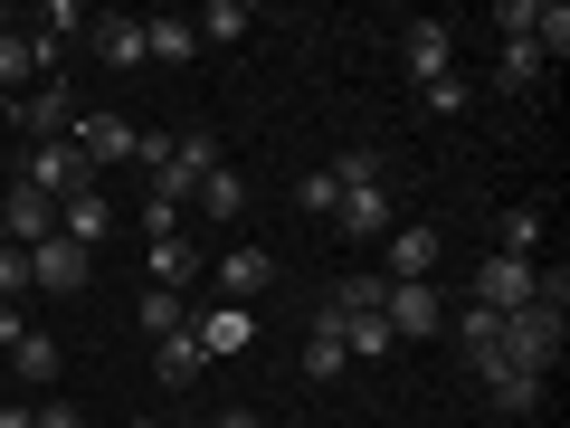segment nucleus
Returning a JSON list of instances; mask_svg holds the SVG:
<instances>
[{
    "mask_svg": "<svg viewBox=\"0 0 570 428\" xmlns=\"http://www.w3.org/2000/svg\"><path fill=\"white\" fill-rule=\"evenodd\" d=\"M0 400H10V390H0Z\"/></svg>",
    "mask_w": 570,
    "mask_h": 428,
    "instance_id": "nucleus-42",
    "label": "nucleus"
},
{
    "mask_svg": "<svg viewBox=\"0 0 570 428\" xmlns=\"http://www.w3.org/2000/svg\"><path fill=\"white\" fill-rule=\"evenodd\" d=\"M153 371H163V390H190L209 371V352L190 343V333H171V343H153Z\"/></svg>",
    "mask_w": 570,
    "mask_h": 428,
    "instance_id": "nucleus-24",
    "label": "nucleus"
},
{
    "mask_svg": "<svg viewBox=\"0 0 570 428\" xmlns=\"http://www.w3.org/2000/svg\"><path fill=\"white\" fill-rule=\"evenodd\" d=\"M219 428H257V419H247V409H228V419H219Z\"/></svg>",
    "mask_w": 570,
    "mask_h": 428,
    "instance_id": "nucleus-38",
    "label": "nucleus"
},
{
    "mask_svg": "<svg viewBox=\"0 0 570 428\" xmlns=\"http://www.w3.org/2000/svg\"><path fill=\"white\" fill-rule=\"evenodd\" d=\"M494 239H504V257H532V247H542V210H504Z\"/></svg>",
    "mask_w": 570,
    "mask_h": 428,
    "instance_id": "nucleus-31",
    "label": "nucleus"
},
{
    "mask_svg": "<svg viewBox=\"0 0 570 428\" xmlns=\"http://www.w3.org/2000/svg\"><path fill=\"white\" fill-rule=\"evenodd\" d=\"M333 201H343L333 172H305V182H295V210H305V220H333Z\"/></svg>",
    "mask_w": 570,
    "mask_h": 428,
    "instance_id": "nucleus-32",
    "label": "nucleus"
},
{
    "mask_svg": "<svg viewBox=\"0 0 570 428\" xmlns=\"http://www.w3.org/2000/svg\"><path fill=\"white\" fill-rule=\"evenodd\" d=\"M142 239H181V210L153 201V191H142Z\"/></svg>",
    "mask_w": 570,
    "mask_h": 428,
    "instance_id": "nucleus-33",
    "label": "nucleus"
},
{
    "mask_svg": "<svg viewBox=\"0 0 570 428\" xmlns=\"http://www.w3.org/2000/svg\"><path fill=\"white\" fill-rule=\"evenodd\" d=\"M0 428H29V409H20V400H0Z\"/></svg>",
    "mask_w": 570,
    "mask_h": 428,
    "instance_id": "nucleus-37",
    "label": "nucleus"
},
{
    "mask_svg": "<svg viewBox=\"0 0 570 428\" xmlns=\"http://www.w3.org/2000/svg\"><path fill=\"white\" fill-rule=\"evenodd\" d=\"M77 29H86V10H77V0H48V10H39V58L58 67V48L77 39Z\"/></svg>",
    "mask_w": 570,
    "mask_h": 428,
    "instance_id": "nucleus-29",
    "label": "nucleus"
},
{
    "mask_svg": "<svg viewBox=\"0 0 570 428\" xmlns=\"http://www.w3.org/2000/svg\"><path fill=\"white\" fill-rule=\"evenodd\" d=\"M190 201H200V210H209V220H247V182H238V172H228V163H219V172H209V182H200V191H190Z\"/></svg>",
    "mask_w": 570,
    "mask_h": 428,
    "instance_id": "nucleus-27",
    "label": "nucleus"
},
{
    "mask_svg": "<svg viewBox=\"0 0 570 428\" xmlns=\"http://www.w3.org/2000/svg\"><path fill=\"white\" fill-rule=\"evenodd\" d=\"M67 143H77L86 163H134V115H115V105H77V124H67Z\"/></svg>",
    "mask_w": 570,
    "mask_h": 428,
    "instance_id": "nucleus-6",
    "label": "nucleus"
},
{
    "mask_svg": "<svg viewBox=\"0 0 570 428\" xmlns=\"http://www.w3.org/2000/svg\"><path fill=\"white\" fill-rule=\"evenodd\" d=\"M456 343H466V362H494V343H504V314L466 295V305H456Z\"/></svg>",
    "mask_w": 570,
    "mask_h": 428,
    "instance_id": "nucleus-22",
    "label": "nucleus"
},
{
    "mask_svg": "<svg viewBox=\"0 0 570 428\" xmlns=\"http://www.w3.org/2000/svg\"><path fill=\"white\" fill-rule=\"evenodd\" d=\"M0 247H10V228H0Z\"/></svg>",
    "mask_w": 570,
    "mask_h": 428,
    "instance_id": "nucleus-40",
    "label": "nucleus"
},
{
    "mask_svg": "<svg viewBox=\"0 0 570 428\" xmlns=\"http://www.w3.org/2000/svg\"><path fill=\"white\" fill-rule=\"evenodd\" d=\"M0 115L20 124V143H67V124H77V96H67V77H39L29 96H10Z\"/></svg>",
    "mask_w": 570,
    "mask_h": 428,
    "instance_id": "nucleus-4",
    "label": "nucleus"
},
{
    "mask_svg": "<svg viewBox=\"0 0 570 428\" xmlns=\"http://www.w3.org/2000/svg\"><path fill=\"white\" fill-rule=\"evenodd\" d=\"M105 228H115V210H105V191H77V201L58 210V239H77L86 257H96V247H105Z\"/></svg>",
    "mask_w": 570,
    "mask_h": 428,
    "instance_id": "nucleus-18",
    "label": "nucleus"
},
{
    "mask_svg": "<svg viewBox=\"0 0 570 428\" xmlns=\"http://www.w3.org/2000/svg\"><path fill=\"white\" fill-rule=\"evenodd\" d=\"M0 29H10V10H0Z\"/></svg>",
    "mask_w": 570,
    "mask_h": 428,
    "instance_id": "nucleus-41",
    "label": "nucleus"
},
{
    "mask_svg": "<svg viewBox=\"0 0 570 428\" xmlns=\"http://www.w3.org/2000/svg\"><path fill=\"white\" fill-rule=\"evenodd\" d=\"M86 276H96V257H86L77 239H48V247H29V285H39V295H86Z\"/></svg>",
    "mask_w": 570,
    "mask_h": 428,
    "instance_id": "nucleus-8",
    "label": "nucleus"
},
{
    "mask_svg": "<svg viewBox=\"0 0 570 428\" xmlns=\"http://www.w3.org/2000/svg\"><path fill=\"white\" fill-rule=\"evenodd\" d=\"M475 305H494V314L532 305V257H485L475 266Z\"/></svg>",
    "mask_w": 570,
    "mask_h": 428,
    "instance_id": "nucleus-13",
    "label": "nucleus"
},
{
    "mask_svg": "<svg viewBox=\"0 0 570 428\" xmlns=\"http://www.w3.org/2000/svg\"><path fill=\"white\" fill-rule=\"evenodd\" d=\"M190 343H200L209 362H228V352H247V343H257V314H247V305H209L200 324H190Z\"/></svg>",
    "mask_w": 570,
    "mask_h": 428,
    "instance_id": "nucleus-14",
    "label": "nucleus"
},
{
    "mask_svg": "<svg viewBox=\"0 0 570 428\" xmlns=\"http://www.w3.org/2000/svg\"><path fill=\"white\" fill-rule=\"evenodd\" d=\"M142 58H153V67H190V58H200V39H190L181 10H171V20H142Z\"/></svg>",
    "mask_w": 570,
    "mask_h": 428,
    "instance_id": "nucleus-20",
    "label": "nucleus"
},
{
    "mask_svg": "<svg viewBox=\"0 0 570 428\" xmlns=\"http://www.w3.org/2000/svg\"><path fill=\"white\" fill-rule=\"evenodd\" d=\"M190 39H200V48H228V39H247V10H238V0H209L200 20H190Z\"/></svg>",
    "mask_w": 570,
    "mask_h": 428,
    "instance_id": "nucleus-30",
    "label": "nucleus"
},
{
    "mask_svg": "<svg viewBox=\"0 0 570 428\" xmlns=\"http://www.w3.org/2000/svg\"><path fill=\"white\" fill-rule=\"evenodd\" d=\"M0 228H10V247H48L58 239V201H39V191H0Z\"/></svg>",
    "mask_w": 570,
    "mask_h": 428,
    "instance_id": "nucleus-11",
    "label": "nucleus"
},
{
    "mask_svg": "<svg viewBox=\"0 0 570 428\" xmlns=\"http://www.w3.org/2000/svg\"><path fill=\"white\" fill-rule=\"evenodd\" d=\"M20 182L29 191H39V201H77V191H96V163H86V153H77V143H29V153H20Z\"/></svg>",
    "mask_w": 570,
    "mask_h": 428,
    "instance_id": "nucleus-3",
    "label": "nucleus"
},
{
    "mask_svg": "<svg viewBox=\"0 0 570 428\" xmlns=\"http://www.w3.org/2000/svg\"><path fill=\"white\" fill-rule=\"evenodd\" d=\"M134 428H163V419H134Z\"/></svg>",
    "mask_w": 570,
    "mask_h": 428,
    "instance_id": "nucleus-39",
    "label": "nucleus"
},
{
    "mask_svg": "<svg viewBox=\"0 0 570 428\" xmlns=\"http://www.w3.org/2000/svg\"><path fill=\"white\" fill-rule=\"evenodd\" d=\"M209 276H219V305H247V295L276 276V257H266V247H228V257H209Z\"/></svg>",
    "mask_w": 570,
    "mask_h": 428,
    "instance_id": "nucleus-16",
    "label": "nucleus"
},
{
    "mask_svg": "<svg viewBox=\"0 0 570 428\" xmlns=\"http://www.w3.org/2000/svg\"><path fill=\"white\" fill-rule=\"evenodd\" d=\"M29 428H86V419H77L67 400H29Z\"/></svg>",
    "mask_w": 570,
    "mask_h": 428,
    "instance_id": "nucleus-36",
    "label": "nucleus"
},
{
    "mask_svg": "<svg viewBox=\"0 0 570 428\" xmlns=\"http://www.w3.org/2000/svg\"><path fill=\"white\" fill-rule=\"evenodd\" d=\"M494 86H504V96H532V86H542V48H532V39H504V58H494Z\"/></svg>",
    "mask_w": 570,
    "mask_h": 428,
    "instance_id": "nucleus-25",
    "label": "nucleus"
},
{
    "mask_svg": "<svg viewBox=\"0 0 570 428\" xmlns=\"http://www.w3.org/2000/svg\"><path fill=\"white\" fill-rule=\"evenodd\" d=\"M400 67H409V86H438V77H456V29H448V20H409Z\"/></svg>",
    "mask_w": 570,
    "mask_h": 428,
    "instance_id": "nucleus-7",
    "label": "nucleus"
},
{
    "mask_svg": "<svg viewBox=\"0 0 570 428\" xmlns=\"http://www.w3.org/2000/svg\"><path fill=\"white\" fill-rule=\"evenodd\" d=\"M352 371V352H343V333H333V305H314V333H305V381H343Z\"/></svg>",
    "mask_w": 570,
    "mask_h": 428,
    "instance_id": "nucleus-19",
    "label": "nucleus"
},
{
    "mask_svg": "<svg viewBox=\"0 0 570 428\" xmlns=\"http://www.w3.org/2000/svg\"><path fill=\"white\" fill-rule=\"evenodd\" d=\"M134 324H142V333H163V343H171V333H190V305H181V295H163V285H142Z\"/></svg>",
    "mask_w": 570,
    "mask_h": 428,
    "instance_id": "nucleus-26",
    "label": "nucleus"
},
{
    "mask_svg": "<svg viewBox=\"0 0 570 428\" xmlns=\"http://www.w3.org/2000/svg\"><path fill=\"white\" fill-rule=\"evenodd\" d=\"M494 362L542 371V381H551V362H561V314H551V305H513V314H504V343H494Z\"/></svg>",
    "mask_w": 570,
    "mask_h": 428,
    "instance_id": "nucleus-2",
    "label": "nucleus"
},
{
    "mask_svg": "<svg viewBox=\"0 0 570 428\" xmlns=\"http://www.w3.org/2000/svg\"><path fill=\"white\" fill-rule=\"evenodd\" d=\"M10 295H29V247H0V305Z\"/></svg>",
    "mask_w": 570,
    "mask_h": 428,
    "instance_id": "nucleus-34",
    "label": "nucleus"
},
{
    "mask_svg": "<svg viewBox=\"0 0 570 428\" xmlns=\"http://www.w3.org/2000/svg\"><path fill=\"white\" fill-rule=\"evenodd\" d=\"M428 96V115H466V77H438V86H419Z\"/></svg>",
    "mask_w": 570,
    "mask_h": 428,
    "instance_id": "nucleus-35",
    "label": "nucleus"
},
{
    "mask_svg": "<svg viewBox=\"0 0 570 428\" xmlns=\"http://www.w3.org/2000/svg\"><path fill=\"white\" fill-rule=\"evenodd\" d=\"M381 314H390V333H400V343H419V333H438V324H448L438 285H390V276H381Z\"/></svg>",
    "mask_w": 570,
    "mask_h": 428,
    "instance_id": "nucleus-10",
    "label": "nucleus"
},
{
    "mask_svg": "<svg viewBox=\"0 0 570 428\" xmlns=\"http://www.w3.org/2000/svg\"><path fill=\"white\" fill-rule=\"evenodd\" d=\"M142 276L163 285V295H190V276H200V247H190V239H142Z\"/></svg>",
    "mask_w": 570,
    "mask_h": 428,
    "instance_id": "nucleus-15",
    "label": "nucleus"
},
{
    "mask_svg": "<svg viewBox=\"0 0 570 428\" xmlns=\"http://www.w3.org/2000/svg\"><path fill=\"white\" fill-rule=\"evenodd\" d=\"M39 77H48L39 39H20V29H0V105H10V96H29Z\"/></svg>",
    "mask_w": 570,
    "mask_h": 428,
    "instance_id": "nucleus-17",
    "label": "nucleus"
},
{
    "mask_svg": "<svg viewBox=\"0 0 570 428\" xmlns=\"http://www.w3.org/2000/svg\"><path fill=\"white\" fill-rule=\"evenodd\" d=\"M475 381H485L504 409H542V390H551L542 371H513V362H475Z\"/></svg>",
    "mask_w": 570,
    "mask_h": 428,
    "instance_id": "nucleus-21",
    "label": "nucleus"
},
{
    "mask_svg": "<svg viewBox=\"0 0 570 428\" xmlns=\"http://www.w3.org/2000/svg\"><path fill=\"white\" fill-rule=\"evenodd\" d=\"M86 39H96V67H115V77L153 67V58H142V20H134V10H96V20H86Z\"/></svg>",
    "mask_w": 570,
    "mask_h": 428,
    "instance_id": "nucleus-9",
    "label": "nucleus"
},
{
    "mask_svg": "<svg viewBox=\"0 0 570 428\" xmlns=\"http://www.w3.org/2000/svg\"><path fill=\"white\" fill-rule=\"evenodd\" d=\"M0 352H10V371H20V381H39V390L58 381V343H48V333H29V324H20Z\"/></svg>",
    "mask_w": 570,
    "mask_h": 428,
    "instance_id": "nucleus-23",
    "label": "nucleus"
},
{
    "mask_svg": "<svg viewBox=\"0 0 570 428\" xmlns=\"http://www.w3.org/2000/svg\"><path fill=\"white\" fill-rule=\"evenodd\" d=\"M532 48H542L551 67L570 58V10H561V0H532Z\"/></svg>",
    "mask_w": 570,
    "mask_h": 428,
    "instance_id": "nucleus-28",
    "label": "nucleus"
},
{
    "mask_svg": "<svg viewBox=\"0 0 570 428\" xmlns=\"http://www.w3.org/2000/svg\"><path fill=\"white\" fill-rule=\"evenodd\" d=\"M324 305H333V333H343L352 362H381V352H400V333H390V314H381V276H343Z\"/></svg>",
    "mask_w": 570,
    "mask_h": 428,
    "instance_id": "nucleus-1",
    "label": "nucleus"
},
{
    "mask_svg": "<svg viewBox=\"0 0 570 428\" xmlns=\"http://www.w3.org/2000/svg\"><path fill=\"white\" fill-rule=\"evenodd\" d=\"M333 228H343L352 247H381L390 228H400V210H390V182H352L343 201H333Z\"/></svg>",
    "mask_w": 570,
    "mask_h": 428,
    "instance_id": "nucleus-5",
    "label": "nucleus"
},
{
    "mask_svg": "<svg viewBox=\"0 0 570 428\" xmlns=\"http://www.w3.org/2000/svg\"><path fill=\"white\" fill-rule=\"evenodd\" d=\"M390 285H428V276H438V228H428V220H409V228H390Z\"/></svg>",
    "mask_w": 570,
    "mask_h": 428,
    "instance_id": "nucleus-12",
    "label": "nucleus"
}]
</instances>
